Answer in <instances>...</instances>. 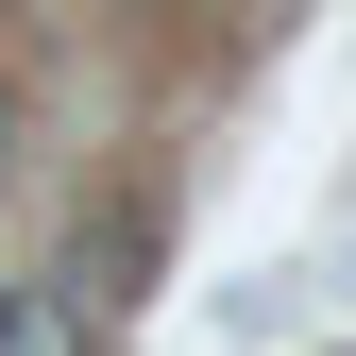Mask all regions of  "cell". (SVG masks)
I'll return each instance as SVG.
<instances>
[{
	"instance_id": "cell-3",
	"label": "cell",
	"mask_w": 356,
	"mask_h": 356,
	"mask_svg": "<svg viewBox=\"0 0 356 356\" xmlns=\"http://www.w3.org/2000/svg\"><path fill=\"white\" fill-rule=\"evenodd\" d=\"M0 153H17V85H0Z\"/></svg>"
},
{
	"instance_id": "cell-1",
	"label": "cell",
	"mask_w": 356,
	"mask_h": 356,
	"mask_svg": "<svg viewBox=\"0 0 356 356\" xmlns=\"http://www.w3.org/2000/svg\"><path fill=\"white\" fill-rule=\"evenodd\" d=\"M51 289L85 305V323H119V305L153 289V220H136V204H85V238H68V272H51Z\"/></svg>"
},
{
	"instance_id": "cell-2",
	"label": "cell",
	"mask_w": 356,
	"mask_h": 356,
	"mask_svg": "<svg viewBox=\"0 0 356 356\" xmlns=\"http://www.w3.org/2000/svg\"><path fill=\"white\" fill-rule=\"evenodd\" d=\"M0 356H102V323H85V305L34 272V289H0Z\"/></svg>"
}]
</instances>
